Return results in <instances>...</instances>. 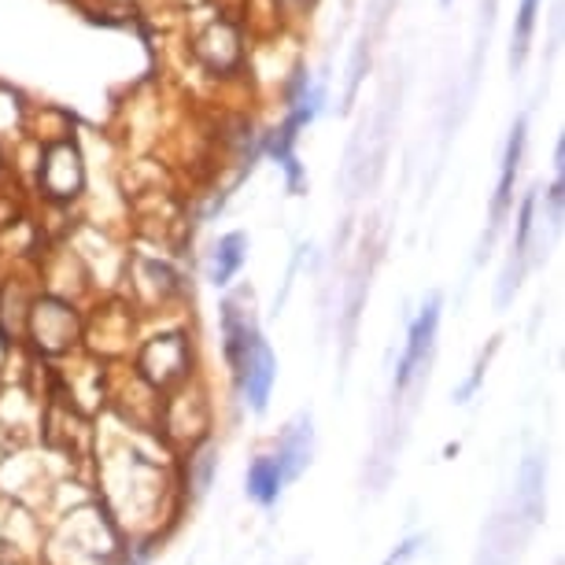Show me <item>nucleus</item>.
Segmentation results:
<instances>
[{
	"mask_svg": "<svg viewBox=\"0 0 565 565\" xmlns=\"http://www.w3.org/2000/svg\"><path fill=\"white\" fill-rule=\"evenodd\" d=\"M281 484H285V477H281V463L278 458H256L248 469V495L256 499V503H274L278 492H281Z\"/></svg>",
	"mask_w": 565,
	"mask_h": 565,
	"instance_id": "20e7f679",
	"label": "nucleus"
},
{
	"mask_svg": "<svg viewBox=\"0 0 565 565\" xmlns=\"http://www.w3.org/2000/svg\"><path fill=\"white\" fill-rule=\"evenodd\" d=\"M281 477L292 480L304 474V466L310 463V418H299L292 432L285 437V444H281Z\"/></svg>",
	"mask_w": 565,
	"mask_h": 565,
	"instance_id": "7ed1b4c3",
	"label": "nucleus"
},
{
	"mask_svg": "<svg viewBox=\"0 0 565 565\" xmlns=\"http://www.w3.org/2000/svg\"><path fill=\"white\" fill-rule=\"evenodd\" d=\"M536 12H540V0H521V8H517L514 56H511L514 67H521V63H525V52H529V37H532V26H536Z\"/></svg>",
	"mask_w": 565,
	"mask_h": 565,
	"instance_id": "423d86ee",
	"label": "nucleus"
},
{
	"mask_svg": "<svg viewBox=\"0 0 565 565\" xmlns=\"http://www.w3.org/2000/svg\"><path fill=\"white\" fill-rule=\"evenodd\" d=\"M437 322H440V296H429L426 310H421V318L414 322L410 329V344H407V355H403L400 363V377H395V389H407L414 381V373L426 366L429 359V347H432V336H437Z\"/></svg>",
	"mask_w": 565,
	"mask_h": 565,
	"instance_id": "f257e3e1",
	"label": "nucleus"
},
{
	"mask_svg": "<svg viewBox=\"0 0 565 565\" xmlns=\"http://www.w3.org/2000/svg\"><path fill=\"white\" fill-rule=\"evenodd\" d=\"M525 115L514 122L511 130V140H506V156H503V174H499V188H495V200H492V233H488L484 244H492L495 230L503 225V214L511 207V196H514V177H517V163H521V152H525Z\"/></svg>",
	"mask_w": 565,
	"mask_h": 565,
	"instance_id": "f03ea898",
	"label": "nucleus"
},
{
	"mask_svg": "<svg viewBox=\"0 0 565 565\" xmlns=\"http://www.w3.org/2000/svg\"><path fill=\"white\" fill-rule=\"evenodd\" d=\"M241 262H244V233H230V237H222L219 248H214L211 281L214 285H225V281L241 270Z\"/></svg>",
	"mask_w": 565,
	"mask_h": 565,
	"instance_id": "39448f33",
	"label": "nucleus"
},
{
	"mask_svg": "<svg viewBox=\"0 0 565 565\" xmlns=\"http://www.w3.org/2000/svg\"><path fill=\"white\" fill-rule=\"evenodd\" d=\"M532 211H536V193H529V196H525V204H521V219H517V244H514L517 267H521V259H525V248H529Z\"/></svg>",
	"mask_w": 565,
	"mask_h": 565,
	"instance_id": "0eeeda50",
	"label": "nucleus"
},
{
	"mask_svg": "<svg viewBox=\"0 0 565 565\" xmlns=\"http://www.w3.org/2000/svg\"><path fill=\"white\" fill-rule=\"evenodd\" d=\"M418 548H421V536H414V540H407V543H403V548L395 551L392 558L384 562V565H407V562L414 558V554H418Z\"/></svg>",
	"mask_w": 565,
	"mask_h": 565,
	"instance_id": "6e6552de",
	"label": "nucleus"
},
{
	"mask_svg": "<svg viewBox=\"0 0 565 565\" xmlns=\"http://www.w3.org/2000/svg\"><path fill=\"white\" fill-rule=\"evenodd\" d=\"M444 4H451V0H444Z\"/></svg>",
	"mask_w": 565,
	"mask_h": 565,
	"instance_id": "1a4fd4ad",
	"label": "nucleus"
}]
</instances>
